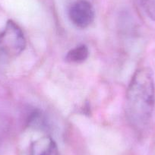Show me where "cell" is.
<instances>
[{
	"instance_id": "6da1fadb",
	"label": "cell",
	"mask_w": 155,
	"mask_h": 155,
	"mask_svg": "<svg viewBox=\"0 0 155 155\" xmlns=\"http://www.w3.org/2000/svg\"><path fill=\"white\" fill-rule=\"evenodd\" d=\"M155 107V84L152 70L143 67L132 77L126 97V113L136 129H144L152 119Z\"/></svg>"
},
{
	"instance_id": "7a4b0ae2",
	"label": "cell",
	"mask_w": 155,
	"mask_h": 155,
	"mask_svg": "<svg viewBox=\"0 0 155 155\" xmlns=\"http://www.w3.org/2000/svg\"><path fill=\"white\" fill-rule=\"evenodd\" d=\"M25 47L26 39L21 28L12 20H8L0 33V50L7 56L16 57Z\"/></svg>"
},
{
	"instance_id": "3957f363",
	"label": "cell",
	"mask_w": 155,
	"mask_h": 155,
	"mask_svg": "<svg viewBox=\"0 0 155 155\" xmlns=\"http://www.w3.org/2000/svg\"><path fill=\"white\" fill-rule=\"evenodd\" d=\"M68 17L74 26L84 29L94 20V10L87 0H76L68 8Z\"/></svg>"
},
{
	"instance_id": "277c9868",
	"label": "cell",
	"mask_w": 155,
	"mask_h": 155,
	"mask_svg": "<svg viewBox=\"0 0 155 155\" xmlns=\"http://www.w3.org/2000/svg\"><path fill=\"white\" fill-rule=\"evenodd\" d=\"M31 155H59L56 141L46 135L33 141L31 145Z\"/></svg>"
},
{
	"instance_id": "5b68a950",
	"label": "cell",
	"mask_w": 155,
	"mask_h": 155,
	"mask_svg": "<svg viewBox=\"0 0 155 155\" xmlns=\"http://www.w3.org/2000/svg\"><path fill=\"white\" fill-rule=\"evenodd\" d=\"M88 55L87 47L81 44L69 50L65 56V60L70 63H82L87 59Z\"/></svg>"
},
{
	"instance_id": "8992f818",
	"label": "cell",
	"mask_w": 155,
	"mask_h": 155,
	"mask_svg": "<svg viewBox=\"0 0 155 155\" xmlns=\"http://www.w3.org/2000/svg\"><path fill=\"white\" fill-rule=\"evenodd\" d=\"M28 126L34 129H42L46 127L45 120L40 110H34L29 116L28 120Z\"/></svg>"
},
{
	"instance_id": "52a82bcc",
	"label": "cell",
	"mask_w": 155,
	"mask_h": 155,
	"mask_svg": "<svg viewBox=\"0 0 155 155\" xmlns=\"http://www.w3.org/2000/svg\"><path fill=\"white\" fill-rule=\"evenodd\" d=\"M147 17L155 21V0H140Z\"/></svg>"
}]
</instances>
